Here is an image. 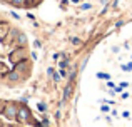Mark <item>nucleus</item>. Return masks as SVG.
<instances>
[{
  "label": "nucleus",
  "mask_w": 132,
  "mask_h": 127,
  "mask_svg": "<svg viewBox=\"0 0 132 127\" xmlns=\"http://www.w3.org/2000/svg\"><path fill=\"white\" fill-rule=\"evenodd\" d=\"M34 47H37V49H40V47H42V44H40V40H34Z\"/></svg>",
  "instance_id": "19"
},
{
  "label": "nucleus",
  "mask_w": 132,
  "mask_h": 127,
  "mask_svg": "<svg viewBox=\"0 0 132 127\" xmlns=\"http://www.w3.org/2000/svg\"><path fill=\"white\" fill-rule=\"evenodd\" d=\"M97 79H104V80H110V74H105V72H97Z\"/></svg>",
  "instance_id": "8"
},
{
  "label": "nucleus",
  "mask_w": 132,
  "mask_h": 127,
  "mask_svg": "<svg viewBox=\"0 0 132 127\" xmlns=\"http://www.w3.org/2000/svg\"><path fill=\"white\" fill-rule=\"evenodd\" d=\"M25 42H27V37L23 35V33H19V35H17V44H19V47H22Z\"/></svg>",
  "instance_id": "7"
},
{
  "label": "nucleus",
  "mask_w": 132,
  "mask_h": 127,
  "mask_svg": "<svg viewBox=\"0 0 132 127\" xmlns=\"http://www.w3.org/2000/svg\"><path fill=\"white\" fill-rule=\"evenodd\" d=\"M13 70H17L19 74H23L25 70H30L29 59H25V60H20V62H17V64H15V69H13Z\"/></svg>",
  "instance_id": "4"
},
{
  "label": "nucleus",
  "mask_w": 132,
  "mask_h": 127,
  "mask_svg": "<svg viewBox=\"0 0 132 127\" xmlns=\"http://www.w3.org/2000/svg\"><path fill=\"white\" fill-rule=\"evenodd\" d=\"M54 72H55V70H54V69H52V67H48V70H47V74H50V75H54Z\"/></svg>",
  "instance_id": "26"
},
{
  "label": "nucleus",
  "mask_w": 132,
  "mask_h": 127,
  "mask_svg": "<svg viewBox=\"0 0 132 127\" xmlns=\"http://www.w3.org/2000/svg\"><path fill=\"white\" fill-rule=\"evenodd\" d=\"M87 60H89V59H84V60H82V64H80V70H84V69H85V65H87Z\"/></svg>",
  "instance_id": "18"
},
{
  "label": "nucleus",
  "mask_w": 132,
  "mask_h": 127,
  "mask_svg": "<svg viewBox=\"0 0 132 127\" xmlns=\"http://www.w3.org/2000/svg\"><path fill=\"white\" fill-rule=\"evenodd\" d=\"M2 114L5 115L7 119H15V121H17V114H19V105H17L15 102H12V100L5 102V107H3Z\"/></svg>",
  "instance_id": "1"
},
{
  "label": "nucleus",
  "mask_w": 132,
  "mask_h": 127,
  "mask_svg": "<svg viewBox=\"0 0 132 127\" xmlns=\"http://www.w3.org/2000/svg\"><path fill=\"white\" fill-rule=\"evenodd\" d=\"M120 67H122L124 72H130V70H132V62H129V64H122Z\"/></svg>",
  "instance_id": "11"
},
{
  "label": "nucleus",
  "mask_w": 132,
  "mask_h": 127,
  "mask_svg": "<svg viewBox=\"0 0 132 127\" xmlns=\"http://www.w3.org/2000/svg\"><path fill=\"white\" fill-rule=\"evenodd\" d=\"M122 117H126V119H129V117H130V114H129V112H127V111H124V112H122Z\"/></svg>",
  "instance_id": "22"
},
{
  "label": "nucleus",
  "mask_w": 132,
  "mask_h": 127,
  "mask_svg": "<svg viewBox=\"0 0 132 127\" xmlns=\"http://www.w3.org/2000/svg\"><path fill=\"white\" fill-rule=\"evenodd\" d=\"M12 17H13L15 20H19V19H20V17H19V13H15V12H12Z\"/></svg>",
  "instance_id": "25"
},
{
  "label": "nucleus",
  "mask_w": 132,
  "mask_h": 127,
  "mask_svg": "<svg viewBox=\"0 0 132 127\" xmlns=\"http://www.w3.org/2000/svg\"><path fill=\"white\" fill-rule=\"evenodd\" d=\"M37 109H39V112L45 114V112H47V104H45V102H39V104H37Z\"/></svg>",
  "instance_id": "9"
},
{
  "label": "nucleus",
  "mask_w": 132,
  "mask_h": 127,
  "mask_svg": "<svg viewBox=\"0 0 132 127\" xmlns=\"http://www.w3.org/2000/svg\"><path fill=\"white\" fill-rule=\"evenodd\" d=\"M59 74H60V77L62 79H65V77H69V72L65 70V69H60V72H59Z\"/></svg>",
  "instance_id": "14"
},
{
  "label": "nucleus",
  "mask_w": 132,
  "mask_h": 127,
  "mask_svg": "<svg viewBox=\"0 0 132 127\" xmlns=\"http://www.w3.org/2000/svg\"><path fill=\"white\" fill-rule=\"evenodd\" d=\"M27 55H29V50H27L25 47H17L15 52L10 54V60H12L13 64H17V62H20V60H25Z\"/></svg>",
  "instance_id": "2"
},
{
  "label": "nucleus",
  "mask_w": 132,
  "mask_h": 127,
  "mask_svg": "<svg viewBox=\"0 0 132 127\" xmlns=\"http://www.w3.org/2000/svg\"><path fill=\"white\" fill-rule=\"evenodd\" d=\"M90 7H92L90 3H82V7H80V9H82V10H89Z\"/></svg>",
  "instance_id": "17"
},
{
  "label": "nucleus",
  "mask_w": 132,
  "mask_h": 127,
  "mask_svg": "<svg viewBox=\"0 0 132 127\" xmlns=\"http://www.w3.org/2000/svg\"><path fill=\"white\" fill-rule=\"evenodd\" d=\"M70 94H72V89H70V84H67V85H65V89H64V97H62V100H60V105L64 104V102L67 100L69 97H70Z\"/></svg>",
  "instance_id": "6"
},
{
  "label": "nucleus",
  "mask_w": 132,
  "mask_h": 127,
  "mask_svg": "<svg viewBox=\"0 0 132 127\" xmlns=\"http://www.w3.org/2000/svg\"><path fill=\"white\" fill-rule=\"evenodd\" d=\"M7 30H9V25H7V23H3V25H2V22H0V37L5 35Z\"/></svg>",
  "instance_id": "10"
},
{
  "label": "nucleus",
  "mask_w": 132,
  "mask_h": 127,
  "mask_svg": "<svg viewBox=\"0 0 132 127\" xmlns=\"http://www.w3.org/2000/svg\"><path fill=\"white\" fill-rule=\"evenodd\" d=\"M130 59H132V57H130Z\"/></svg>",
  "instance_id": "29"
},
{
  "label": "nucleus",
  "mask_w": 132,
  "mask_h": 127,
  "mask_svg": "<svg viewBox=\"0 0 132 127\" xmlns=\"http://www.w3.org/2000/svg\"><path fill=\"white\" fill-rule=\"evenodd\" d=\"M122 25H124V22H122V20H119V22L116 23V27H117V29H120V27H122Z\"/></svg>",
  "instance_id": "23"
},
{
  "label": "nucleus",
  "mask_w": 132,
  "mask_h": 127,
  "mask_svg": "<svg viewBox=\"0 0 132 127\" xmlns=\"http://www.w3.org/2000/svg\"><path fill=\"white\" fill-rule=\"evenodd\" d=\"M5 79H7V82H19L20 79H22V75H20L17 70H12V72H9V74H7Z\"/></svg>",
  "instance_id": "5"
},
{
  "label": "nucleus",
  "mask_w": 132,
  "mask_h": 127,
  "mask_svg": "<svg viewBox=\"0 0 132 127\" xmlns=\"http://www.w3.org/2000/svg\"><path fill=\"white\" fill-rule=\"evenodd\" d=\"M120 87H122V89H126V87H129V82H126V80H124V82H120Z\"/></svg>",
  "instance_id": "20"
},
{
  "label": "nucleus",
  "mask_w": 132,
  "mask_h": 127,
  "mask_svg": "<svg viewBox=\"0 0 132 127\" xmlns=\"http://www.w3.org/2000/svg\"><path fill=\"white\" fill-rule=\"evenodd\" d=\"M72 2H75V3H77V2H79V0H72Z\"/></svg>",
  "instance_id": "28"
},
{
  "label": "nucleus",
  "mask_w": 132,
  "mask_h": 127,
  "mask_svg": "<svg viewBox=\"0 0 132 127\" xmlns=\"http://www.w3.org/2000/svg\"><path fill=\"white\" fill-rule=\"evenodd\" d=\"M70 42L74 44V45H82V40L79 39V37H70Z\"/></svg>",
  "instance_id": "12"
},
{
  "label": "nucleus",
  "mask_w": 132,
  "mask_h": 127,
  "mask_svg": "<svg viewBox=\"0 0 132 127\" xmlns=\"http://www.w3.org/2000/svg\"><path fill=\"white\" fill-rule=\"evenodd\" d=\"M52 79H54L55 82H59V80H60L62 77H60V74H59V72H54V75H52Z\"/></svg>",
  "instance_id": "15"
},
{
  "label": "nucleus",
  "mask_w": 132,
  "mask_h": 127,
  "mask_svg": "<svg viewBox=\"0 0 132 127\" xmlns=\"http://www.w3.org/2000/svg\"><path fill=\"white\" fill-rule=\"evenodd\" d=\"M0 22H2V13H0Z\"/></svg>",
  "instance_id": "27"
},
{
  "label": "nucleus",
  "mask_w": 132,
  "mask_h": 127,
  "mask_svg": "<svg viewBox=\"0 0 132 127\" xmlns=\"http://www.w3.org/2000/svg\"><path fill=\"white\" fill-rule=\"evenodd\" d=\"M107 87H110V89H116V84H114V82H110V80H107Z\"/></svg>",
  "instance_id": "21"
},
{
  "label": "nucleus",
  "mask_w": 132,
  "mask_h": 127,
  "mask_svg": "<svg viewBox=\"0 0 132 127\" xmlns=\"http://www.w3.org/2000/svg\"><path fill=\"white\" fill-rule=\"evenodd\" d=\"M30 57H32L34 60H37V52H30Z\"/></svg>",
  "instance_id": "24"
},
{
  "label": "nucleus",
  "mask_w": 132,
  "mask_h": 127,
  "mask_svg": "<svg viewBox=\"0 0 132 127\" xmlns=\"http://www.w3.org/2000/svg\"><path fill=\"white\" fill-rule=\"evenodd\" d=\"M17 121H19V122H29V121H30V109L27 107V105H22V107H19Z\"/></svg>",
  "instance_id": "3"
},
{
  "label": "nucleus",
  "mask_w": 132,
  "mask_h": 127,
  "mask_svg": "<svg viewBox=\"0 0 132 127\" xmlns=\"http://www.w3.org/2000/svg\"><path fill=\"white\" fill-rule=\"evenodd\" d=\"M60 69H67L69 67V59H64V60H60Z\"/></svg>",
  "instance_id": "13"
},
{
  "label": "nucleus",
  "mask_w": 132,
  "mask_h": 127,
  "mask_svg": "<svg viewBox=\"0 0 132 127\" xmlns=\"http://www.w3.org/2000/svg\"><path fill=\"white\" fill-rule=\"evenodd\" d=\"M100 111H102L104 114H107V112H109V105H107V104H102V107H100Z\"/></svg>",
  "instance_id": "16"
}]
</instances>
